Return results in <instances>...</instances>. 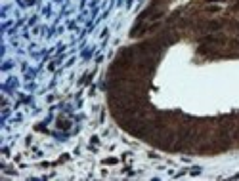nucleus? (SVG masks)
<instances>
[{"instance_id": "f257e3e1", "label": "nucleus", "mask_w": 239, "mask_h": 181, "mask_svg": "<svg viewBox=\"0 0 239 181\" xmlns=\"http://www.w3.org/2000/svg\"><path fill=\"white\" fill-rule=\"evenodd\" d=\"M207 27L211 29V31H218V29L222 27V23H220V21H211V23H208Z\"/></svg>"}]
</instances>
